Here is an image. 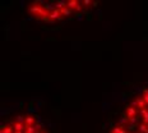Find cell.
I'll return each mask as SVG.
<instances>
[{"label":"cell","instance_id":"obj_15","mask_svg":"<svg viewBox=\"0 0 148 133\" xmlns=\"http://www.w3.org/2000/svg\"><path fill=\"white\" fill-rule=\"evenodd\" d=\"M82 4H84L86 7H89V5H91V4H93V3H92L91 0H84V1H83Z\"/></svg>","mask_w":148,"mask_h":133},{"label":"cell","instance_id":"obj_2","mask_svg":"<svg viewBox=\"0 0 148 133\" xmlns=\"http://www.w3.org/2000/svg\"><path fill=\"white\" fill-rule=\"evenodd\" d=\"M66 7L70 9V10H75V12H81L82 10V3L77 1V0H69L66 1Z\"/></svg>","mask_w":148,"mask_h":133},{"label":"cell","instance_id":"obj_13","mask_svg":"<svg viewBox=\"0 0 148 133\" xmlns=\"http://www.w3.org/2000/svg\"><path fill=\"white\" fill-rule=\"evenodd\" d=\"M142 97H143V100L146 101L147 106H148V90H143V92H142Z\"/></svg>","mask_w":148,"mask_h":133},{"label":"cell","instance_id":"obj_8","mask_svg":"<svg viewBox=\"0 0 148 133\" xmlns=\"http://www.w3.org/2000/svg\"><path fill=\"white\" fill-rule=\"evenodd\" d=\"M139 114L143 116V122H142V123L147 124V123H148V109H147V108H146V109H142L139 111Z\"/></svg>","mask_w":148,"mask_h":133},{"label":"cell","instance_id":"obj_1","mask_svg":"<svg viewBox=\"0 0 148 133\" xmlns=\"http://www.w3.org/2000/svg\"><path fill=\"white\" fill-rule=\"evenodd\" d=\"M125 116L128 119H133V118H137L138 116V110L137 108H134L133 105H128L125 108Z\"/></svg>","mask_w":148,"mask_h":133},{"label":"cell","instance_id":"obj_5","mask_svg":"<svg viewBox=\"0 0 148 133\" xmlns=\"http://www.w3.org/2000/svg\"><path fill=\"white\" fill-rule=\"evenodd\" d=\"M12 125H13L14 131H21V132H24V129H26V125H24L23 123H19V122H14Z\"/></svg>","mask_w":148,"mask_h":133},{"label":"cell","instance_id":"obj_6","mask_svg":"<svg viewBox=\"0 0 148 133\" xmlns=\"http://www.w3.org/2000/svg\"><path fill=\"white\" fill-rule=\"evenodd\" d=\"M0 133H14L13 125H1V128H0Z\"/></svg>","mask_w":148,"mask_h":133},{"label":"cell","instance_id":"obj_18","mask_svg":"<svg viewBox=\"0 0 148 133\" xmlns=\"http://www.w3.org/2000/svg\"><path fill=\"white\" fill-rule=\"evenodd\" d=\"M134 133H139V132H134Z\"/></svg>","mask_w":148,"mask_h":133},{"label":"cell","instance_id":"obj_9","mask_svg":"<svg viewBox=\"0 0 148 133\" xmlns=\"http://www.w3.org/2000/svg\"><path fill=\"white\" fill-rule=\"evenodd\" d=\"M72 12H73V10H70V9L66 7V8L61 9V10H60V13H61V15H63V17H69V15L72 14Z\"/></svg>","mask_w":148,"mask_h":133},{"label":"cell","instance_id":"obj_4","mask_svg":"<svg viewBox=\"0 0 148 133\" xmlns=\"http://www.w3.org/2000/svg\"><path fill=\"white\" fill-rule=\"evenodd\" d=\"M61 18H64V17L61 15L60 10H58V9H54V10H51V13H50V18H49V22L54 23V22H56V21L61 19Z\"/></svg>","mask_w":148,"mask_h":133},{"label":"cell","instance_id":"obj_11","mask_svg":"<svg viewBox=\"0 0 148 133\" xmlns=\"http://www.w3.org/2000/svg\"><path fill=\"white\" fill-rule=\"evenodd\" d=\"M138 131H139V133H148V127L144 124V123H140Z\"/></svg>","mask_w":148,"mask_h":133},{"label":"cell","instance_id":"obj_7","mask_svg":"<svg viewBox=\"0 0 148 133\" xmlns=\"http://www.w3.org/2000/svg\"><path fill=\"white\" fill-rule=\"evenodd\" d=\"M36 123V118L33 115H26V125H29V127H33V124Z\"/></svg>","mask_w":148,"mask_h":133},{"label":"cell","instance_id":"obj_19","mask_svg":"<svg viewBox=\"0 0 148 133\" xmlns=\"http://www.w3.org/2000/svg\"><path fill=\"white\" fill-rule=\"evenodd\" d=\"M146 125H147V127H148V123H147V124H146Z\"/></svg>","mask_w":148,"mask_h":133},{"label":"cell","instance_id":"obj_14","mask_svg":"<svg viewBox=\"0 0 148 133\" xmlns=\"http://www.w3.org/2000/svg\"><path fill=\"white\" fill-rule=\"evenodd\" d=\"M17 122H19V123H26V116H23V115H18L17 116Z\"/></svg>","mask_w":148,"mask_h":133},{"label":"cell","instance_id":"obj_16","mask_svg":"<svg viewBox=\"0 0 148 133\" xmlns=\"http://www.w3.org/2000/svg\"><path fill=\"white\" fill-rule=\"evenodd\" d=\"M35 128H36V131H38V129L41 128V125H40V124H36V127H35Z\"/></svg>","mask_w":148,"mask_h":133},{"label":"cell","instance_id":"obj_17","mask_svg":"<svg viewBox=\"0 0 148 133\" xmlns=\"http://www.w3.org/2000/svg\"><path fill=\"white\" fill-rule=\"evenodd\" d=\"M14 133H24V132H21V131H14Z\"/></svg>","mask_w":148,"mask_h":133},{"label":"cell","instance_id":"obj_12","mask_svg":"<svg viewBox=\"0 0 148 133\" xmlns=\"http://www.w3.org/2000/svg\"><path fill=\"white\" fill-rule=\"evenodd\" d=\"M24 125H26V124H24ZM24 133H36V128H35V127L26 125V129H24Z\"/></svg>","mask_w":148,"mask_h":133},{"label":"cell","instance_id":"obj_3","mask_svg":"<svg viewBox=\"0 0 148 133\" xmlns=\"http://www.w3.org/2000/svg\"><path fill=\"white\" fill-rule=\"evenodd\" d=\"M132 105H133L134 108H138L139 110H142V109H146L147 108V104H146V101L143 100V97L142 96H139V97H137L135 100L132 103Z\"/></svg>","mask_w":148,"mask_h":133},{"label":"cell","instance_id":"obj_10","mask_svg":"<svg viewBox=\"0 0 148 133\" xmlns=\"http://www.w3.org/2000/svg\"><path fill=\"white\" fill-rule=\"evenodd\" d=\"M123 129H124V127L123 125H115V127H112V129H111V133H121L123 132Z\"/></svg>","mask_w":148,"mask_h":133},{"label":"cell","instance_id":"obj_20","mask_svg":"<svg viewBox=\"0 0 148 133\" xmlns=\"http://www.w3.org/2000/svg\"><path fill=\"white\" fill-rule=\"evenodd\" d=\"M42 133H46V132H42Z\"/></svg>","mask_w":148,"mask_h":133}]
</instances>
